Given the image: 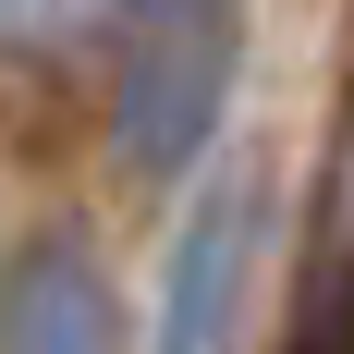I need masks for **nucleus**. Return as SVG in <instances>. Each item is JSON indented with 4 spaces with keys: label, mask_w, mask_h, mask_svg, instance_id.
<instances>
[{
    "label": "nucleus",
    "mask_w": 354,
    "mask_h": 354,
    "mask_svg": "<svg viewBox=\"0 0 354 354\" xmlns=\"http://www.w3.org/2000/svg\"><path fill=\"white\" fill-rule=\"evenodd\" d=\"M110 12V147L122 171L171 183L220 135L232 62H245V12L232 0H98Z\"/></svg>",
    "instance_id": "f257e3e1"
},
{
    "label": "nucleus",
    "mask_w": 354,
    "mask_h": 354,
    "mask_svg": "<svg viewBox=\"0 0 354 354\" xmlns=\"http://www.w3.org/2000/svg\"><path fill=\"white\" fill-rule=\"evenodd\" d=\"M257 257H269V183L220 171L208 196H196V220L171 232V281H159V342L147 354H245Z\"/></svg>",
    "instance_id": "f03ea898"
},
{
    "label": "nucleus",
    "mask_w": 354,
    "mask_h": 354,
    "mask_svg": "<svg viewBox=\"0 0 354 354\" xmlns=\"http://www.w3.org/2000/svg\"><path fill=\"white\" fill-rule=\"evenodd\" d=\"M0 354H122V306L86 245H37L0 281Z\"/></svg>",
    "instance_id": "7ed1b4c3"
},
{
    "label": "nucleus",
    "mask_w": 354,
    "mask_h": 354,
    "mask_svg": "<svg viewBox=\"0 0 354 354\" xmlns=\"http://www.w3.org/2000/svg\"><path fill=\"white\" fill-rule=\"evenodd\" d=\"M306 330H354V122L330 147V183H318V245H306V293H293Z\"/></svg>",
    "instance_id": "20e7f679"
},
{
    "label": "nucleus",
    "mask_w": 354,
    "mask_h": 354,
    "mask_svg": "<svg viewBox=\"0 0 354 354\" xmlns=\"http://www.w3.org/2000/svg\"><path fill=\"white\" fill-rule=\"evenodd\" d=\"M98 25V0H0V62H49Z\"/></svg>",
    "instance_id": "39448f33"
},
{
    "label": "nucleus",
    "mask_w": 354,
    "mask_h": 354,
    "mask_svg": "<svg viewBox=\"0 0 354 354\" xmlns=\"http://www.w3.org/2000/svg\"><path fill=\"white\" fill-rule=\"evenodd\" d=\"M293 354H354V330H306L293 318Z\"/></svg>",
    "instance_id": "423d86ee"
}]
</instances>
